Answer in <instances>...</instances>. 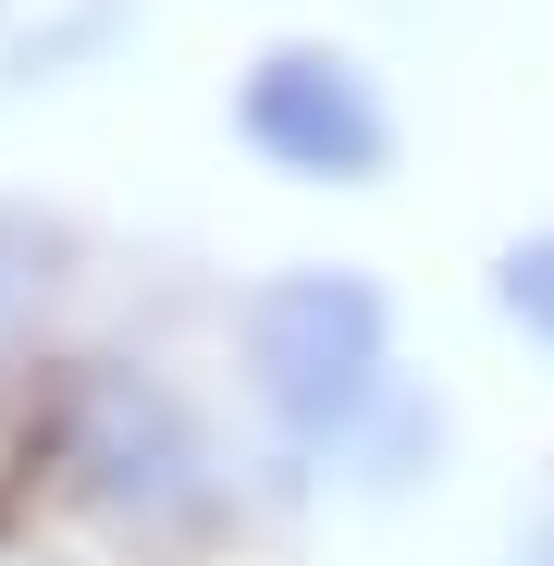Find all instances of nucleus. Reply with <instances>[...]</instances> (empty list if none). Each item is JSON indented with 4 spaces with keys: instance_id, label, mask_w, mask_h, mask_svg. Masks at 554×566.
<instances>
[{
    "instance_id": "nucleus-2",
    "label": "nucleus",
    "mask_w": 554,
    "mask_h": 566,
    "mask_svg": "<svg viewBox=\"0 0 554 566\" xmlns=\"http://www.w3.org/2000/svg\"><path fill=\"white\" fill-rule=\"evenodd\" d=\"M247 136L284 148L296 172H369V160H383V112H369V86H357L345 62H309V50H284V62L247 86Z\"/></svg>"
},
{
    "instance_id": "nucleus-3",
    "label": "nucleus",
    "mask_w": 554,
    "mask_h": 566,
    "mask_svg": "<svg viewBox=\"0 0 554 566\" xmlns=\"http://www.w3.org/2000/svg\"><path fill=\"white\" fill-rule=\"evenodd\" d=\"M505 308H518V321H530V333H542V345H554V234H542V247H518V259H505Z\"/></svg>"
},
{
    "instance_id": "nucleus-1",
    "label": "nucleus",
    "mask_w": 554,
    "mask_h": 566,
    "mask_svg": "<svg viewBox=\"0 0 554 566\" xmlns=\"http://www.w3.org/2000/svg\"><path fill=\"white\" fill-rule=\"evenodd\" d=\"M369 345H383V308L357 283H333V271H296V283H271L247 308V357L296 419H345L369 395Z\"/></svg>"
}]
</instances>
